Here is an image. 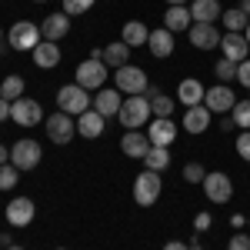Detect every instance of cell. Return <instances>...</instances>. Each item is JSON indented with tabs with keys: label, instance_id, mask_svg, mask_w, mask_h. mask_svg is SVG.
Instances as JSON below:
<instances>
[{
	"label": "cell",
	"instance_id": "cell-17",
	"mask_svg": "<svg viewBox=\"0 0 250 250\" xmlns=\"http://www.w3.org/2000/svg\"><path fill=\"white\" fill-rule=\"evenodd\" d=\"M204 97H207V87H204L197 77H187V80L177 83V100H180L184 107H197V104H204Z\"/></svg>",
	"mask_w": 250,
	"mask_h": 250
},
{
	"label": "cell",
	"instance_id": "cell-44",
	"mask_svg": "<svg viewBox=\"0 0 250 250\" xmlns=\"http://www.w3.org/2000/svg\"><path fill=\"white\" fill-rule=\"evenodd\" d=\"M187 250H204V247H200V240H197V233L190 237V244H187Z\"/></svg>",
	"mask_w": 250,
	"mask_h": 250
},
{
	"label": "cell",
	"instance_id": "cell-50",
	"mask_svg": "<svg viewBox=\"0 0 250 250\" xmlns=\"http://www.w3.org/2000/svg\"><path fill=\"white\" fill-rule=\"evenodd\" d=\"M34 3H47V0H34Z\"/></svg>",
	"mask_w": 250,
	"mask_h": 250
},
{
	"label": "cell",
	"instance_id": "cell-21",
	"mask_svg": "<svg viewBox=\"0 0 250 250\" xmlns=\"http://www.w3.org/2000/svg\"><path fill=\"white\" fill-rule=\"evenodd\" d=\"M190 7H167V14H164V27L170 30V34H187L190 30Z\"/></svg>",
	"mask_w": 250,
	"mask_h": 250
},
{
	"label": "cell",
	"instance_id": "cell-42",
	"mask_svg": "<svg viewBox=\"0 0 250 250\" xmlns=\"http://www.w3.org/2000/svg\"><path fill=\"white\" fill-rule=\"evenodd\" d=\"M164 250H187V244H180V240H170V244H167Z\"/></svg>",
	"mask_w": 250,
	"mask_h": 250
},
{
	"label": "cell",
	"instance_id": "cell-39",
	"mask_svg": "<svg viewBox=\"0 0 250 250\" xmlns=\"http://www.w3.org/2000/svg\"><path fill=\"white\" fill-rule=\"evenodd\" d=\"M237 80H240V83H244V87L250 90V60H244V63H237Z\"/></svg>",
	"mask_w": 250,
	"mask_h": 250
},
{
	"label": "cell",
	"instance_id": "cell-18",
	"mask_svg": "<svg viewBox=\"0 0 250 250\" xmlns=\"http://www.w3.org/2000/svg\"><path fill=\"white\" fill-rule=\"evenodd\" d=\"M40 34H43V40H63L67 34H70V17L63 14V10H57V14H50V17L40 23Z\"/></svg>",
	"mask_w": 250,
	"mask_h": 250
},
{
	"label": "cell",
	"instance_id": "cell-36",
	"mask_svg": "<svg viewBox=\"0 0 250 250\" xmlns=\"http://www.w3.org/2000/svg\"><path fill=\"white\" fill-rule=\"evenodd\" d=\"M204 177H207V170H204L200 164H187V167H184V180H187V184H204Z\"/></svg>",
	"mask_w": 250,
	"mask_h": 250
},
{
	"label": "cell",
	"instance_id": "cell-51",
	"mask_svg": "<svg viewBox=\"0 0 250 250\" xmlns=\"http://www.w3.org/2000/svg\"><path fill=\"white\" fill-rule=\"evenodd\" d=\"M57 250H67V247H57Z\"/></svg>",
	"mask_w": 250,
	"mask_h": 250
},
{
	"label": "cell",
	"instance_id": "cell-14",
	"mask_svg": "<svg viewBox=\"0 0 250 250\" xmlns=\"http://www.w3.org/2000/svg\"><path fill=\"white\" fill-rule=\"evenodd\" d=\"M147 137L154 147H170L177 140V124L173 117H154V124H147Z\"/></svg>",
	"mask_w": 250,
	"mask_h": 250
},
{
	"label": "cell",
	"instance_id": "cell-23",
	"mask_svg": "<svg viewBox=\"0 0 250 250\" xmlns=\"http://www.w3.org/2000/svg\"><path fill=\"white\" fill-rule=\"evenodd\" d=\"M120 40L134 50V47H144L147 40H150V27L144 23V20H127L124 23V34H120Z\"/></svg>",
	"mask_w": 250,
	"mask_h": 250
},
{
	"label": "cell",
	"instance_id": "cell-46",
	"mask_svg": "<svg viewBox=\"0 0 250 250\" xmlns=\"http://www.w3.org/2000/svg\"><path fill=\"white\" fill-rule=\"evenodd\" d=\"M240 10H244V14L250 17V0H240Z\"/></svg>",
	"mask_w": 250,
	"mask_h": 250
},
{
	"label": "cell",
	"instance_id": "cell-34",
	"mask_svg": "<svg viewBox=\"0 0 250 250\" xmlns=\"http://www.w3.org/2000/svg\"><path fill=\"white\" fill-rule=\"evenodd\" d=\"M213 74H217V80L220 83H230V80H237V63L233 60H217V67H213Z\"/></svg>",
	"mask_w": 250,
	"mask_h": 250
},
{
	"label": "cell",
	"instance_id": "cell-4",
	"mask_svg": "<svg viewBox=\"0 0 250 250\" xmlns=\"http://www.w3.org/2000/svg\"><path fill=\"white\" fill-rule=\"evenodd\" d=\"M40 40H43V34H40L37 23H30V20H17L10 27V34H7L10 50H20V54H34V47H37Z\"/></svg>",
	"mask_w": 250,
	"mask_h": 250
},
{
	"label": "cell",
	"instance_id": "cell-29",
	"mask_svg": "<svg viewBox=\"0 0 250 250\" xmlns=\"http://www.w3.org/2000/svg\"><path fill=\"white\" fill-rule=\"evenodd\" d=\"M250 17L240 10V7H230V10H224V27H227V34H244L247 30Z\"/></svg>",
	"mask_w": 250,
	"mask_h": 250
},
{
	"label": "cell",
	"instance_id": "cell-43",
	"mask_svg": "<svg viewBox=\"0 0 250 250\" xmlns=\"http://www.w3.org/2000/svg\"><path fill=\"white\" fill-rule=\"evenodd\" d=\"M0 164H10V150H7L3 144H0Z\"/></svg>",
	"mask_w": 250,
	"mask_h": 250
},
{
	"label": "cell",
	"instance_id": "cell-33",
	"mask_svg": "<svg viewBox=\"0 0 250 250\" xmlns=\"http://www.w3.org/2000/svg\"><path fill=\"white\" fill-rule=\"evenodd\" d=\"M173 107H177V100H170L167 94H160L150 100V110H154V117H173Z\"/></svg>",
	"mask_w": 250,
	"mask_h": 250
},
{
	"label": "cell",
	"instance_id": "cell-30",
	"mask_svg": "<svg viewBox=\"0 0 250 250\" xmlns=\"http://www.w3.org/2000/svg\"><path fill=\"white\" fill-rule=\"evenodd\" d=\"M0 97H3V100H10V104H14V100H20V97H23V77L7 74V77H3V83H0Z\"/></svg>",
	"mask_w": 250,
	"mask_h": 250
},
{
	"label": "cell",
	"instance_id": "cell-12",
	"mask_svg": "<svg viewBox=\"0 0 250 250\" xmlns=\"http://www.w3.org/2000/svg\"><path fill=\"white\" fill-rule=\"evenodd\" d=\"M34 213H37V207H34V200H30V197H14V200L7 204L3 217H7V224H10V227H27V224L34 220Z\"/></svg>",
	"mask_w": 250,
	"mask_h": 250
},
{
	"label": "cell",
	"instance_id": "cell-2",
	"mask_svg": "<svg viewBox=\"0 0 250 250\" xmlns=\"http://www.w3.org/2000/svg\"><path fill=\"white\" fill-rule=\"evenodd\" d=\"M94 107V100H90V90H83L80 83H63L57 90V110L70 117H80L83 110H90Z\"/></svg>",
	"mask_w": 250,
	"mask_h": 250
},
{
	"label": "cell",
	"instance_id": "cell-26",
	"mask_svg": "<svg viewBox=\"0 0 250 250\" xmlns=\"http://www.w3.org/2000/svg\"><path fill=\"white\" fill-rule=\"evenodd\" d=\"M207 127H210V110H207L204 104L187 107V114H184V130H190V134H204Z\"/></svg>",
	"mask_w": 250,
	"mask_h": 250
},
{
	"label": "cell",
	"instance_id": "cell-45",
	"mask_svg": "<svg viewBox=\"0 0 250 250\" xmlns=\"http://www.w3.org/2000/svg\"><path fill=\"white\" fill-rule=\"evenodd\" d=\"M167 7H187V0H167Z\"/></svg>",
	"mask_w": 250,
	"mask_h": 250
},
{
	"label": "cell",
	"instance_id": "cell-52",
	"mask_svg": "<svg viewBox=\"0 0 250 250\" xmlns=\"http://www.w3.org/2000/svg\"><path fill=\"white\" fill-rule=\"evenodd\" d=\"M0 250H3V244H0Z\"/></svg>",
	"mask_w": 250,
	"mask_h": 250
},
{
	"label": "cell",
	"instance_id": "cell-9",
	"mask_svg": "<svg viewBox=\"0 0 250 250\" xmlns=\"http://www.w3.org/2000/svg\"><path fill=\"white\" fill-rule=\"evenodd\" d=\"M200 187H204V193H207V200H210V204H227V200L233 197V180L224 170L207 173Z\"/></svg>",
	"mask_w": 250,
	"mask_h": 250
},
{
	"label": "cell",
	"instance_id": "cell-38",
	"mask_svg": "<svg viewBox=\"0 0 250 250\" xmlns=\"http://www.w3.org/2000/svg\"><path fill=\"white\" fill-rule=\"evenodd\" d=\"M237 154H240V157L250 164V130H244V134L237 137Z\"/></svg>",
	"mask_w": 250,
	"mask_h": 250
},
{
	"label": "cell",
	"instance_id": "cell-16",
	"mask_svg": "<svg viewBox=\"0 0 250 250\" xmlns=\"http://www.w3.org/2000/svg\"><path fill=\"white\" fill-rule=\"evenodd\" d=\"M150 147H154V144H150L147 130H127V134L120 137V150L127 157H134V160H144V154H147Z\"/></svg>",
	"mask_w": 250,
	"mask_h": 250
},
{
	"label": "cell",
	"instance_id": "cell-32",
	"mask_svg": "<svg viewBox=\"0 0 250 250\" xmlns=\"http://www.w3.org/2000/svg\"><path fill=\"white\" fill-rule=\"evenodd\" d=\"M20 184V170L14 164H0V190H10Z\"/></svg>",
	"mask_w": 250,
	"mask_h": 250
},
{
	"label": "cell",
	"instance_id": "cell-3",
	"mask_svg": "<svg viewBox=\"0 0 250 250\" xmlns=\"http://www.w3.org/2000/svg\"><path fill=\"white\" fill-rule=\"evenodd\" d=\"M160 190H164V180H160V173L157 170H144L134 177V200L140 207H154L157 200H160Z\"/></svg>",
	"mask_w": 250,
	"mask_h": 250
},
{
	"label": "cell",
	"instance_id": "cell-7",
	"mask_svg": "<svg viewBox=\"0 0 250 250\" xmlns=\"http://www.w3.org/2000/svg\"><path fill=\"white\" fill-rule=\"evenodd\" d=\"M43 127H47V137L54 140V144H70L74 137H77V120L70 114H63V110H57V114H50L47 120H43Z\"/></svg>",
	"mask_w": 250,
	"mask_h": 250
},
{
	"label": "cell",
	"instance_id": "cell-25",
	"mask_svg": "<svg viewBox=\"0 0 250 250\" xmlns=\"http://www.w3.org/2000/svg\"><path fill=\"white\" fill-rule=\"evenodd\" d=\"M193 23H217L220 20V3L217 0H190Z\"/></svg>",
	"mask_w": 250,
	"mask_h": 250
},
{
	"label": "cell",
	"instance_id": "cell-24",
	"mask_svg": "<svg viewBox=\"0 0 250 250\" xmlns=\"http://www.w3.org/2000/svg\"><path fill=\"white\" fill-rule=\"evenodd\" d=\"M34 63H37L40 70L57 67V63H60V47L54 43V40H40L37 47H34Z\"/></svg>",
	"mask_w": 250,
	"mask_h": 250
},
{
	"label": "cell",
	"instance_id": "cell-40",
	"mask_svg": "<svg viewBox=\"0 0 250 250\" xmlns=\"http://www.w3.org/2000/svg\"><path fill=\"white\" fill-rule=\"evenodd\" d=\"M210 224H213L210 213H197V217H193V230H207Z\"/></svg>",
	"mask_w": 250,
	"mask_h": 250
},
{
	"label": "cell",
	"instance_id": "cell-10",
	"mask_svg": "<svg viewBox=\"0 0 250 250\" xmlns=\"http://www.w3.org/2000/svg\"><path fill=\"white\" fill-rule=\"evenodd\" d=\"M10 120H14L17 127H37L40 120H43L40 100H30V97H20V100H14V107H10Z\"/></svg>",
	"mask_w": 250,
	"mask_h": 250
},
{
	"label": "cell",
	"instance_id": "cell-19",
	"mask_svg": "<svg viewBox=\"0 0 250 250\" xmlns=\"http://www.w3.org/2000/svg\"><path fill=\"white\" fill-rule=\"evenodd\" d=\"M120 104H124V100H120V90H110V87H100V90H97V97H94V110L97 114H104V117H117L120 114Z\"/></svg>",
	"mask_w": 250,
	"mask_h": 250
},
{
	"label": "cell",
	"instance_id": "cell-41",
	"mask_svg": "<svg viewBox=\"0 0 250 250\" xmlns=\"http://www.w3.org/2000/svg\"><path fill=\"white\" fill-rule=\"evenodd\" d=\"M10 107H14V104L0 97V124H3V120H10Z\"/></svg>",
	"mask_w": 250,
	"mask_h": 250
},
{
	"label": "cell",
	"instance_id": "cell-47",
	"mask_svg": "<svg viewBox=\"0 0 250 250\" xmlns=\"http://www.w3.org/2000/svg\"><path fill=\"white\" fill-rule=\"evenodd\" d=\"M244 37H247V43H250V23H247V30H244Z\"/></svg>",
	"mask_w": 250,
	"mask_h": 250
},
{
	"label": "cell",
	"instance_id": "cell-48",
	"mask_svg": "<svg viewBox=\"0 0 250 250\" xmlns=\"http://www.w3.org/2000/svg\"><path fill=\"white\" fill-rule=\"evenodd\" d=\"M7 250H23V247H17V244H10V247H7Z\"/></svg>",
	"mask_w": 250,
	"mask_h": 250
},
{
	"label": "cell",
	"instance_id": "cell-6",
	"mask_svg": "<svg viewBox=\"0 0 250 250\" xmlns=\"http://www.w3.org/2000/svg\"><path fill=\"white\" fill-rule=\"evenodd\" d=\"M40 157H43V150H40L37 140H30V137H20L17 144L10 147V164H14L20 173L23 170H37Z\"/></svg>",
	"mask_w": 250,
	"mask_h": 250
},
{
	"label": "cell",
	"instance_id": "cell-15",
	"mask_svg": "<svg viewBox=\"0 0 250 250\" xmlns=\"http://www.w3.org/2000/svg\"><path fill=\"white\" fill-rule=\"evenodd\" d=\"M220 50H224V57L233 60V63L250 60V43H247L244 34H224V37H220Z\"/></svg>",
	"mask_w": 250,
	"mask_h": 250
},
{
	"label": "cell",
	"instance_id": "cell-35",
	"mask_svg": "<svg viewBox=\"0 0 250 250\" xmlns=\"http://www.w3.org/2000/svg\"><path fill=\"white\" fill-rule=\"evenodd\" d=\"M94 3L97 0H63V14H67V17H80V14H87Z\"/></svg>",
	"mask_w": 250,
	"mask_h": 250
},
{
	"label": "cell",
	"instance_id": "cell-37",
	"mask_svg": "<svg viewBox=\"0 0 250 250\" xmlns=\"http://www.w3.org/2000/svg\"><path fill=\"white\" fill-rule=\"evenodd\" d=\"M227 250H250V233H233Z\"/></svg>",
	"mask_w": 250,
	"mask_h": 250
},
{
	"label": "cell",
	"instance_id": "cell-5",
	"mask_svg": "<svg viewBox=\"0 0 250 250\" xmlns=\"http://www.w3.org/2000/svg\"><path fill=\"white\" fill-rule=\"evenodd\" d=\"M110 67L104 63V60H94V57H87L83 63H80L77 70H74V83H80L83 90H100L104 83H107V74Z\"/></svg>",
	"mask_w": 250,
	"mask_h": 250
},
{
	"label": "cell",
	"instance_id": "cell-22",
	"mask_svg": "<svg viewBox=\"0 0 250 250\" xmlns=\"http://www.w3.org/2000/svg\"><path fill=\"white\" fill-rule=\"evenodd\" d=\"M147 47H150V54L157 60H167L173 54V34L167 27H160V30H150V40H147Z\"/></svg>",
	"mask_w": 250,
	"mask_h": 250
},
{
	"label": "cell",
	"instance_id": "cell-49",
	"mask_svg": "<svg viewBox=\"0 0 250 250\" xmlns=\"http://www.w3.org/2000/svg\"><path fill=\"white\" fill-rule=\"evenodd\" d=\"M3 37H7V34H3V27H0V43H3Z\"/></svg>",
	"mask_w": 250,
	"mask_h": 250
},
{
	"label": "cell",
	"instance_id": "cell-31",
	"mask_svg": "<svg viewBox=\"0 0 250 250\" xmlns=\"http://www.w3.org/2000/svg\"><path fill=\"white\" fill-rule=\"evenodd\" d=\"M230 117H233V124H237V127L250 130V100H237V104H233V110H230Z\"/></svg>",
	"mask_w": 250,
	"mask_h": 250
},
{
	"label": "cell",
	"instance_id": "cell-8",
	"mask_svg": "<svg viewBox=\"0 0 250 250\" xmlns=\"http://www.w3.org/2000/svg\"><path fill=\"white\" fill-rule=\"evenodd\" d=\"M117 90L120 94H127V97H134V94H144L147 87H150V80H147V74L140 70V67H134V63H127V67H117Z\"/></svg>",
	"mask_w": 250,
	"mask_h": 250
},
{
	"label": "cell",
	"instance_id": "cell-1",
	"mask_svg": "<svg viewBox=\"0 0 250 250\" xmlns=\"http://www.w3.org/2000/svg\"><path fill=\"white\" fill-rule=\"evenodd\" d=\"M150 117H154V110H150V100L144 94H134L127 97L124 104H120V114H117V120L127 127V130H140V127H147L150 124Z\"/></svg>",
	"mask_w": 250,
	"mask_h": 250
},
{
	"label": "cell",
	"instance_id": "cell-27",
	"mask_svg": "<svg viewBox=\"0 0 250 250\" xmlns=\"http://www.w3.org/2000/svg\"><path fill=\"white\" fill-rule=\"evenodd\" d=\"M100 60H104V63H107V67H127V63H130V47H127V43H124V40H117V43H107V47H104V54H100Z\"/></svg>",
	"mask_w": 250,
	"mask_h": 250
},
{
	"label": "cell",
	"instance_id": "cell-11",
	"mask_svg": "<svg viewBox=\"0 0 250 250\" xmlns=\"http://www.w3.org/2000/svg\"><path fill=\"white\" fill-rule=\"evenodd\" d=\"M233 104H237V97H233V90L227 87V83H217V87H210L207 90V97H204V107L210 110V114H230Z\"/></svg>",
	"mask_w": 250,
	"mask_h": 250
},
{
	"label": "cell",
	"instance_id": "cell-28",
	"mask_svg": "<svg viewBox=\"0 0 250 250\" xmlns=\"http://www.w3.org/2000/svg\"><path fill=\"white\" fill-rule=\"evenodd\" d=\"M144 167L147 170H167L170 167V147H150L147 154H144Z\"/></svg>",
	"mask_w": 250,
	"mask_h": 250
},
{
	"label": "cell",
	"instance_id": "cell-13",
	"mask_svg": "<svg viewBox=\"0 0 250 250\" xmlns=\"http://www.w3.org/2000/svg\"><path fill=\"white\" fill-rule=\"evenodd\" d=\"M187 37H190V47H197V50H213V47H220V30H217V23H190Z\"/></svg>",
	"mask_w": 250,
	"mask_h": 250
},
{
	"label": "cell",
	"instance_id": "cell-20",
	"mask_svg": "<svg viewBox=\"0 0 250 250\" xmlns=\"http://www.w3.org/2000/svg\"><path fill=\"white\" fill-rule=\"evenodd\" d=\"M104 120H107V117L97 114L94 107H90V110H83V114L77 117V134L87 137V140H97V137L104 134Z\"/></svg>",
	"mask_w": 250,
	"mask_h": 250
}]
</instances>
